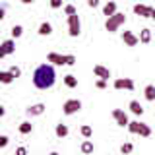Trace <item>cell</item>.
Returning a JSON list of instances; mask_svg holds the SVG:
<instances>
[{
    "instance_id": "obj_1",
    "label": "cell",
    "mask_w": 155,
    "mask_h": 155,
    "mask_svg": "<svg viewBox=\"0 0 155 155\" xmlns=\"http://www.w3.org/2000/svg\"><path fill=\"white\" fill-rule=\"evenodd\" d=\"M56 81V72L51 64H41L33 72V84L37 89H51Z\"/></svg>"
},
{
    "instance_id": "obj_2",
    "label": "cell",
    "mask_w": 155,
    "mask_h": 155,
    "mask_svg": "<svg viewBox=\"0 0 155 155\" xmlns=\"http://www.w3.org/2000/svg\"><path fill=\"white\" fill-rule=\"evenodd\" d=\"M47 60L52 62L56 66H74L76 64V56L74 54H58V52H48Z\"/></svg>"
},
{
    "instance_id": "obj_3",
    "label": "cell",
    "mask_w": 155,
    "mask_h": 155,
    "mask_svg": "<svg viewBox=\"0 0 155 155\" xmlns=\"http://www.w3.org/2000/svg\"><path fill=\"white\" fill-rule=\"evenodd\" d=\"M124 21H126V16H124V14H120V12H116V14H113L110 18H107L105 29H107L109 33H114V31H118V27L122 25Z\"/></svg>"
},
{
    "instance_id": "obj_4",
    "label": "cell",
    "mask_w": 155,
    "mask_h": 155,
    "mask_svg": "<svg viewBox=\"0 0 155 155\" xmlns=\"http://www.w3.org/2000/svg\"><path fill=\"white\" fill-rule=\"evenodd\" d=\"M128 130L132 134H140L143 136V138H147V136H151V128H149L145 122H140V120H134V122H128Z\"/></svg>"
},
{
    "instance_id": "obj_5",
    "label": "cell",
    "mask_w": 155,
    "mask_h": 155,
    "mask_svg": "<svg viewBox=\"0 0 155 155\" xmlns=\"http://www.w3.org/2000/svg\"><path fill=\"white\" fill-rule=\"evenodd\" d=\"M68 33H70V37H78L81 33V21L78 14L68 16Z\"/></svg>"
},
{
    "instance_id": "obj_6",
    "label": "cell",
    "mask_w": 155,
    "mask_h": 155,
    "mask_svg": "<svg viewBox=\"0 0 155 155\" xmlns=\"http://www.w3.org/2000/svg\"><path fill=\"white\" fill-rule=\"evenodd\" d=\"M80 109H81V101L80 99H68L64 103V107H62L64 114H76Z\"/></svg>"
},
{
    "instance_id": "obj_7",
    "label": "cell",
    "mask_w": 155,
    "mask_h": 155,
    "mask_svg": "<svg viewBox=\"0 0 155 155\" xmlns=\"http://www.w3.org/2000/svg\"><path fill=\"white\" fill-rule=\"evenodd\" d=\"M14 51H16V43H14V39H6V41L0 45V58L12 54Z\"/></svg>"
},
{
    "instance_id": "obj_8",
    "label": "cell",
    "mask_w": 155,
    "mask_h": 155,
    "mask_svg": "<svg viewBox=\"0 0 155 155\" xmlns=\"http://www.w3.org/2000/svg\"><path fill=\"white\" fill-rule=\"evenodd\" d=\"M114 89H128L132 91L134 89V81L130 78H116L114 80Z\"/></svg>"
},
{
    "instance_id": "obj_9",
    "label": "cell",
    "mask_w": 155,
    "mask_h": 155,
    "mask_svg": "<svg viewBox=\"0 0 155 155\" xmlns=\"http://www.w3.org/2000/svg\"><path fill=\"white\" fill-rule=\"evenodd\" d=\"M113 118L116 120V124H118V126H128V122H130L128 114H126L122 109H114L113 110Z\"/></svg>"
},
{
    "instance_id": "obj_10",
    "label": "cell",
    "mask_w": 155,
    "mask_h": 155,
    "mask_svg": "<svg viewBox=\"0 0 155 155\" xmlns=\"http://www.w3.org/2000/svg\"><path fill=\"white\" fill-rule=\"evenodd\" d=\"M151 12H153V8L145 6V4H136L134 6V14L140 18H151Z\"/></svg>"
},
{
    "instance_id": "obj_11",
    "label": "cell",
    "mask_w": 155,
    "mask_h": 155,
    "mask_svg": "<svg viewBox=\"0 0 155 155\" xmlns=\"http://www.w3.org/2000/svg\"><path fill=\"white\" fill-rule=\"evenodd\" d=\"M122 41H124L128 47H136V45L140 43V37H136L132 31H124V33H122Z\"/></svg>"
},
{
    "instance_id": "obj_12",
    "label": "cell",
    "mask_w": 155,
    "mask_h": 155,
    "mask_svg": "<svg viewBox=\"0 0 155 155\" xmlns=\"http://www.w3.org/2000/svg\"><path fill=\"white\" fill-rule=\"evenodd\" d=\"M93 72H95L97 78H101V80H109V78H110V70H109V68H105V66H101V64H95L93 66Z\"/></svg>"
},
{
    "instance_id": "obj_13",
    "label": "cell",
    "mask_w": 155,
    "mask_h": 155,
    "mask_svg": "<svg viewBox=\"0 0 155 155\" xmlns=\"http://www.w3.org/2000/svg\"><path fill=\"white\" fill-rule=\"evenodd\" d=\"M45 109H47V107L43 105V103H37V105L29 107L25 113H27V116H39V114H43V113H45Z\"/></svg>"
},
{
    "instance_id": "obj_14",
    "label": "cell",
    "mask_w": 155,
    "mask_h": 155,
    "mask_svg": "<svg viewBox=\"0 0 155 155\" xmlns=\"http://www.w3.org/2000/svg\"><path fill=\"white\" fill-rule=\"evenodd\" d=\"M51 33H52V25H51L48 21H43L41 25H39V35H43V37L47 35V37H48Z\"/></svg>"
},
{
    "instance_id": "obj_15",
    "label": "cell",
    "mask_w": 155,
    "mask_h": 155,
    "mask_svg": "<svg viewBox=\"0 0 155 155\" xmlns=\"http://www.w3.org/2000/svg\"><path fill=\"white\" fill-rule=\"evenodd\" d=\"M151 41V29H142L140 31V43H143V45H147V43Z\"/></svg>"
},
{
    "instance_id": "obj_16",
    "label": "cell",
    "mask_w": 155,
    "mask_h": 155,
    "mask_svg": "<svg viewBox=\"0 0 155 155\" xmlns=\"http://www.w3.org/2000/svg\"><path fill=\"white\" fill-rule=\"evenodd\" d=\"M68 132H70V130H68V126L66 124H56V128H54V134L58 136V138H66L68 136Z\"/></svg>"
},
{
    "instance_id": "obj_17",
    "label": "cell",
    "mask_w": 155,
    "mask_h": 155,
    "mask_svg": "<svg viewBox=\"0 0 155 155\" xmlns=\"http://www.w3.org/2000/svg\"><path fill=\"white\" fill-rule=\"evenodd\" d=\"M130 110H132L134 114H138V116L143 114V107L140 105V101H130Z\"/></svg>"
},
{
    "instance_id": "obj_18",
    "label": "cell",
    "mask_w": 155,
    "mask_h": 155,
    "mask_svg": "<svg viewBox=\"0 0 155 155\" xmlns=\"http://www.w3.org/2000/svg\"><path fill=\"white\" fill-rule=\"evenodd\" d=\"M103 14H105L107 18H110L113 14H116V4L114 2H107L105 8H103Z\"/></svg>"
},
{
    "instance_id": "obj_19",
    "label": "cell",
    "mask_w": 155,
    "mask_h": 155,
    "mask_svg": "<svg viewBox=\"0 0 155 155\" xmlns=\"http://www.w3.org/2000/svg\"><path fill=\"white\" fill-rule=\"evenodd\" d=\"M0 81H2V84H12V81H14V74L10 70L0 72Z\"/></svg>"
},
{
    "instance_id": "obj_20",
    "label": "cell",
    "mask_w": 155,
    "mask_h": 155,
    "mask_svg": "<svg viewBox=\"0 0 155 155\" xmlns=\"http://www.w3.org/2000/svg\"><path fill=\"white\" fill-rule=\"evenodd\" d=\"M143 93H145V99L147 101H155V85H145V89H143Z\"/></svg>"
},
{
    "instance_id": "obj_21",
    "label": "cell",
    "mask_w": 155,
    "mask_h": 155,
    "mask_svg": "<svg viewBox=\"0 0 155 155\" xmlns=\"http://www.w3.org/2000/svg\"><path fill=\"white\" fill-rule=\"evenodd\" d=\"M31 132H33V124L31 122H21L19 124V134L25 136V134H31Z\"/></svg>"
},
{
    "instance_id": "obj_22",
    "label": "cell",
    "mask_w": 155,
    "mask_h": 155,
    "mask_svg": "<svg viewBox=\"0 0 155 155\" xmlns=\"http://www.w3.org/2000/svg\"><path fill=\"white\" fill-rule=\"evenodd\" d=\"M64 84H66L68 87H76V85H78V78L72 76V74H68V76H64Z\"/></svg>"
},
{
    "instance_id": "obj_23",
    "label": "cell",
    "mask_w": 155,
    "mask_h": 155,
    "mask_svg": "<svg viewBox=\"0 0 155 155\" xmlns=\"http://www.w3.org/2000/svg\"><path fill=\"white\" fill-rule=\"evenodd\" d=\"M81 151H84V153H91V151H93V143H91L89 140H85V142L81 143Z\"/></svg>"
},
{
    "instance_id": "obj_24",
    "label": "cell",
    "mask_w": 155,
    "mask_h": 155,
    "mask_svg": "<svg viewBox=\"0 0 155 155\" xmlns=\"http://www.w3.org/2000/svg\"><path fill=\"white\" fill-rule=\"evenodd\" d=\"M21 33H23V27H21V25H14V27H12V37H14V39L21 37Z\"/></svg>"
},
{
    "instance_id": "obj_25",
    "label": "cell",
    "mask_w": 155,
    "mask_h": 155,
    "mask_svg": "<svg viewBox=\"0 0 155 155\" xmlns=\"http://www.w3.org/2000/svg\"><path fill=\"white\" fill-rule=\"evenodd\" d=\"M81 136H84V138H91V136H93V130H91V126H81Z\"/></svg>"
},
{
    "instance_id": "obj_26",
    "label": "cell",
    "mask_w": 155,
    "mask_h": 155,
    "mask_svg": "<svg viewBox=\"0 0 155 155\" xmlns=\"http://www.w3.org/2000/svg\"><path fill=\"white\" fill-rule=\"evenodd\" d=\"M64 12H66V16H72V14H78V12H76V6H72V4H66V6H64Z\"/></svg>"
},
{
    "instance_id": "obj_27",
    "label": "cell",
    "mask_w": 155,
    "mask_h": 155,
    "mask_svg": "<svg viewBox=\"0 0 155 155\" xmlns=\"http://www.w3.org/2000/svg\"><path fill=\"white\" fill-rule=\"evenodd\" d=\"M132 149H134V145H132V143H122V147H120V151H122V153H130Z\"/></svg>"
},
{
    "instance_id": "obj_28",
    "label": "cell",
    "mask_w": 155,
    "mask_h": 155,
    "mask_svg": "<svg viewBox=\"0 0 155 155\" xmlns=\"http://www.w3.org/2000/svg\"><path fill=\"white\" fill-rule=\"evenodd\" d=\"M95 87H97V89H105V87H107V80H101V78H99V80L95 81Z\"/></svg>"
},
{
    "instance_id": "obj_29",
    "label": "cell",
    "mask_w": 155,
    "mask_h": 155,
    "mask_svg": "<svg viewBox=\"0 0 155 155\" xmlns=\"http://www.w3.org/2000/svg\"><path fill=\"white\" fill-rule=\"evenodd\" d=\"M10 72L14 74V78H19V76H21V70H19L18 66H12V68H10Z\"/></svg>"
},
{
    "instance_id": "obj_30",
    "label": "cell",
    "mask_w": 155,
    "mask_h": 155,
    "mask_svg": "<svg viewBox=\"0 0 155 155\" xmlns=\"http://www.w3.org/2000/svg\"><path fill=\"white\" fill-rule=\"evenodd\" d=\"M8 145V136H0V147H6Z\"/></svg>"
},
{
    "instance_id": "obj_31",
    "label": "cell",
    "mask_w": 155,
    "mask_h": 155,
    "mask_svg": "<svg viewBox=\"0 0 155 155\" xmlns=\"http://www.w3.org/2000/svg\"><path fill=\"white\" fill-rule=\"evenodd\" d=\"M51 6L54 8V10H56V8H60V6H62V0H51Z\"/></svg>"
},
{
    "instance_id": "obj_32",
    "label": "cell",
    "mask_w": 155,
    "mask_h": 155,
    "mask_svg": "<svg viewBox=\"0 0 155 155\" xmlns=\"http://www.w3.org/2000/svg\"><path fill=\"white\" fill-rule=\"evenodd\" d=\"M87 6H89V8H97V6H99V0H87Z\"/></svg>"
},
{
    "instance_id": "obj_33",
    "label": "cell",
    "mask_w": 155,
    "mask_h": 155,
    "mask_svg": "<svg viewBox=\"0 0 155 155\" xmlns=\"http://www.w3.org/2000/svg\"><path fill=\"white\" fill-rule=\"evenodd\" d=\"M6 18V4H2V8H0V19Z\"/></svg>"
},
{
    "instance_id": "obj_34",
    "label": "cell",
    "mask_w": 155,
    "mask_h": 155,
    "mask_svg": "<svg viewBox=\"0 0 155 155\" xmlns=\"http://www.w3.org/2000/svg\"><path fill=\"white\" fill-rule=\"evenodd\" d=\"M16 153H18V155H25V147H18Z\"/></svg>"
},
{
    "instance_id": "obj_35",
    "label": "cell",
    "mask_w": 155,
    "mask_h": 155,
    "mask_svg": "<svg viewBox=\"0 0 155 155\" xmlns=\"http://www.w3.org/2000/svg\"><path fill=\"white\" fill-rule=\"evenodd\" d=\"M21 2H23V4H33L35 0H21Z\"/></svg>"
},
{
    "instance_id": "obj_36",
    "label": "cell",
    "mask_w": 155,
    "mask_h": 155,
    "mask_svg": "<svg viewBox=\"0 0 155 155\" xmlns=\"http://www.w3.org/2000/svg\"><path fill=\"white\" fill-rule=\"evenodd\" d=\"M151 18H153V19H155V8H153V12H151Z\"/></svg>"
}]
</instances>
